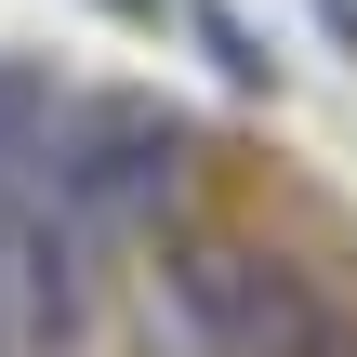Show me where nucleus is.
<instances>
[{"mask_svg":"<svg viewBox=\"0 0 357 357\" xmlns=\"http://www.w3.org/2000/svg\"><path fill=\"white\" fill-rule=\"evenodd\" d=\"M106 13H172V0H106Z\"/></svg>","mask_w":357,"mask_h":357,"instance_id":"4","label":"nucleus"},{"mask_svg":"<svg viewBox=\"0 0 357 357\" xmlns=\"http://www.w3.org/2000/svg\"><path fill=\"white\" fill-rule=\"evenodd\" d=\"M199 40H212V66H225V79H265V40H252L225 0H199Z\"/></svg>","mask_w":357,"mask_h":357,"instance_id":"3","label":"nucleus"},{"mask_svg":"<svg viewBox=\"0 0 357 357\" xmlns=\"http://www.w3.org/2000/svg\"><path fill=\"white\" fill-rule=\"evenodd\" d=\"M159 357H331V291L265 238H185L146 278Z\"/></svg>","mask_w":357,"mask_h":357,"instance_id":"1","label":"nucleus"},{"mask_svg":"<svg viewBox=\"0 0 357 357\" xmlns=\"http://www.w3.org/2000/svg\"><path fill=\"white\" fill-rule=\"evenodd\" d=\"M185 159H199V132L172 106H93L53 146V225L66 238H132L185 199Z\"/></svg>","mask_w":357,"mask_h":357,"instance_id":"2","label":"nucleus"}]
</instances>
